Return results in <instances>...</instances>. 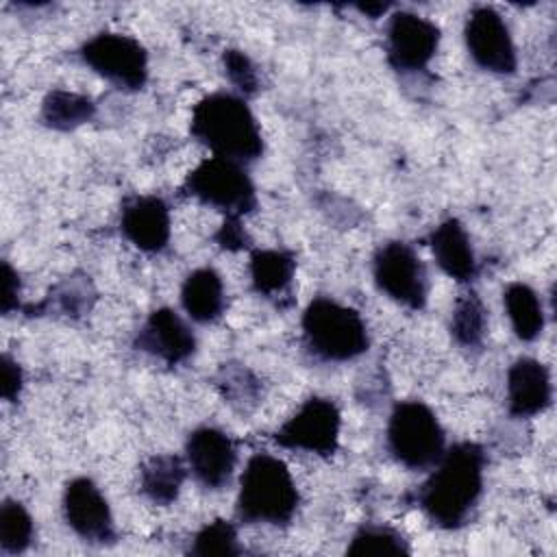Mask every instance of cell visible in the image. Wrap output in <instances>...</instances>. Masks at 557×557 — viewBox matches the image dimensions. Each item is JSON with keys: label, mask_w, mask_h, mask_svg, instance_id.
<instances>
[{"label": "cell", "mask_w": 557, "mask_h": 557, "mask_svg": "<svg viewBox=\"0 0 557 557\" xmlns=\"http://www.w3.org/2000/svg\"><path fill=\"white\" fill-rule=\"evenodd\" d=\"M483 466L485 455L472 442H459L444 450L418 492V503L433 524L459 529L468 522L483 492Z\"/></svg>", "instance_id": "6da1fadb"}, {"label": "cell", "mask_w": 557, "mask_h": 557, "mask_svg": "<svg viewBox=\"0 0 557 557\" xmlns=\"http://www.w3.org/2000/svg\"><path fill=\"white\" fill-rule=\"evenodd\" d=\"M191 135L205 144L213 157L239 165L261 157V128L244 98L215 91L205 96L191 111Z\"/></svg>", "instance_id": "7a4b0ae2"}, {"label": "cell", "mask_w": 557, "mask_h": 557, "mask_svg": "<svg viewBox=\"0 0 557 557\" xmlns=\"http://www.w3.org/2000/svg\"><path fill=\"white\" fill-rule=\"evenodd\" d=\"M298 507V490L287 466L268 453L248 459L239 476L237 516L248 524H287Z\"/></svg>", "instance_id": "3957f363"}, {"label": "cell", "mask_w": 557, "mask_h": 557, "mask_svg": "<svg viewBox=\"0 0 557 557\" xmlns=\"http://www.w3.org/2000/svg\"><path fill=\"white\" fill-rule=\"evenodd\" d=\"M302 335L309 352L324 361H350L370 344L363 318L326 296L313 298L305 309Z\"/></svg>", "instance_id": "277c9868"}, {"label": "cell", "mask_w": 557, "mask_h": 557, "mask_svg": "<svg viewBox=\"0 0 557 557\" xmlns=\"http://www.w3.org/2000/svg\"><path fill=\"white\" fill-rule=\"evenodd\" d=\"M387 448L409 470L433 468L446 450V435L437 416L420 400L394 407L387 422Z\"/></svg>", "instance_id": "5b68a950"}, {"label": "cell", "mask_w": 557, "mask_h": 557, "mask_svg": "<svg viewBox=\"0 0 557 557\" xmlns=\"http://www.w3.org/2000/svg\"><path fill=\"white\" fill-rule=\"evenodd\" d=\"M183 191L215 207L226 218H242L257 205L255 185L246 170L228 159L211 157L200 161L185 178Z\"/></svg>", "instance_id": "8992f818"}, {"label": "cell", "mask_w": 557, "mask_h": 557, "mask_svg": "<svg viewBox=\"0 0 557 557\" xmlns=\"http://www.w3.org/2000/svg\"><path fill=\"white\" fill-rule=\"evenodd\" d=\"M83 61L120 89H141L148 78L146 48L120 33H98L81 48Z\"/></svg>", "instance_id": "52a82bcc"}, {"label": "cell", "mask_w": 557, "mask_h": 557, "mask_svg": "<svg viewBox=\"0 0 557 557\" xmlns=\"http://www.w3.org/2000/svg\"><path fill=\"white\" fill-rule=\"evenodd\" d=\"M374 283L392 300L409 307L422 309L429 294V278L424 263L416 250L405 242L383 244L372 259Z\"/></svg>", "instance_id": "ba28073f"}, {"label": "cell", "mask_w": 557, "mask_h": 557, "mask_svg": "<svg viewBox=\"0 0 557 557\" xmlns=\"http://www.w3.org/2000/svg\"><path fill=\"white\" fill-rule=\"evenodd\" d=\"M342 416L333 400L313 396L300 405V409L278 426L274 442L283 448L305 450L329 457L339 444Z\"/></svg>", "instance_id": "9c48e42d"}, {"label": "cell", "mask_w": 557, "mask_h": 557, "mask_svg": "<svg viewBox=\"0 0 557 557\" xmlns=\"http://www.w3.org/2000/svg\"><path fill=\"white\" fill-rule=\"evenodd\" d=\"M466 48L472 61L492 74H513L518 65L509 26L492 7H474L463 26Z\"/></svg>", "instance_id": "30bf717a"}, {"label": "cell", "mask_w": 557, "mask_h": 557, "mask_svg": "<svg viewBox=\"0 0 557 557\" xmlns=\"http://www.w3.org/2000/svg\"><path fill=\"white\" fill-rule=\"evenodd\" d=\"M440 46V28L411 11H396L387 24V61L398 72L429 65Z\"/></svg>", "instance_id": "8fae6325"}, {"label": "cell", "mask_w": 557, "mask_h": 557, "mask_svg": "<svg viewBox=\"0 0 557 557\" xmlns=\"http://www.w3.org/2000/svg\"><path fill=\"white\" fill-rule=\"evenodd\" d=\"M63 518L67 527L89 544H111L115 540L113 516L98 485L78 476L65 485Z\"/></svg>", "instance_id": "7c38bea8"}, {"label": "cell", "mask_w": 557, "mask_h": 557, "mask_svg": "<svg viewBox=\"0 0 557 557\" xmlns=\"http://www.w3.org/2000/svg\"><path fill=\"white\" fill-rule=\"evenodd\" d=\"M185 459L200 485L220 490L231 481L237 450L224 431L215 426H198L185 442Z\"/></svg>", "instance_id": "4fadbf2b"}, {"label": "cell", "mask_w": 557, "mask_h": 557, "mask_svg": "<svg viewBox=\"0 0 557 557\" xmlns=\"http://www.w3.org/2000/svg\"><path fill=\"white\" fill-rule=\"evenodd\" d=\"M135 346L152 357H159L168 366H176L194 355L196 337L176 311L161 307L148 315L137 333Z\"/></svg>", "instance_id": "5bb4252c"}, {"label": "cell", "mask_w": 557, "mask_h": 557, "mask_svg": "<svg viewBox=\"0 0 557 557\" xmlns=\"http://www.w3.org/2000/svg\"><path fill=\"white\" fill-rule=\"evenodd\" d=\"M122 235L144 252H161L170 242V209L159 196H137L124 205Z\"/></svg>", "instance_id": "9a60e30c"}, {"label": "cell", "mask_w": 557, "mask_h": 557, "mask_svg": "<svg viewBox=\"0 0 557 557\" xmlns=\"http://www.w3.org/2000/svg\"><path fill=\"white\" fill-rule=\"evenodd\" d=\"M553 398L548 368L531 357H520L507 372V405L516 418L542 413Z\"/></svg>", "instance_id": "2e32d148"}, {"label": "cell", "mask_w": 557, "mask_h": 557, "mask_svg": "<svg viewBox=\"0 0 557 557\" xmlns=\"http://www.w3.org/2000/svg\"><path fill=\"white\" fill-rule=\"evenodd\" d=\"M437 265L455 281L466 283L476 274V259L470 246V237L459 220L448 218L433 228L429 237Z\"/></svg>", "instance_id": "e0dca14e"}, {"label": "cell", "mask_w": 557, "mask_h": 557, "mask_svg": "<svg viewBox=\"0 0 557 557\" xmlns=\"http://www.w3.org/2000/svg\"><path fill=\"white\" fill-rule=\"evenodd\" d=\"M181 302L187 315L196 322L207 324L218 320L224 309V285L220 274L213 268L194 270L181 287Z\"/></svg>", "instance_id": "ac0fdd59"}, {"label": "cell", "mask_w": 557, "mask_h": 557, "mask_svg": "<svg viewBox=\"0 0 557 557\" xmlns=\"http://www.w3.org/2000/svg\"><path fill=\"white\" fill-rule=\"evenodd\" d=\"M503 300L516 337L522 342H533L544 329V309L535 289L520 281L509 283Z\"/></svg>", "instance_id": "d6986e66"}, {"label": "cell", "mask_w": 557, "mask_h": 557, "mask_svg": "<svg viewBox=\"0 0 557 557\" xmlns=\"http://www.w3.org/2000/svg\"><path fill=\"white\" fill-rule=\"evenodd\" d=\"M294 270L296 261L285 250H255L250 257L252 287L265 298L285 294L292 285Z\"/></svg>", "instance_id": "ffe728a7"}, {"label": "cell", "mask_w": 557, "mask_h": 557, "mask_svg": "<svg viewBox=\"0 0 557 557\" xmlns=\"http://www.w3.org/2000/svg\"><path fill=\"white\" fill-rule=\"evenodd\" d=\"M185 479V463L176 455H157L139 472L141 492L157 505L176 500Z\"/></svg>", "instance_id": "44dd1931"}, {"label": "cell", "mask_w": 557, "mask_h": 557, "mask_svg": "<svg viewBox=\"0 0 557 557\" xmlns=\"http://www.w3.org/2000/svg\"><path fill=\"white\" fill-rule=\"evenodd\" d=\"M94 113H96V104L91 98L74 91H65V89L50 91L41 104L44 124L57 131H72L89 122Z\"/></svg>", "instance_id": "7402d4cb"}, {"label": "cell", "mask_w": 557, "mask_h": 557, "mask_svg": "<svg viewBox=\"0 0 557 557\" xmlns=\"http://www.w3.org/2000/svg\"><path fill=\"white\" fill-rule=\"evenodd\" d=\"M487 331V311L476 292H463L450 315V333L459 346L476 348L483 344Z\"/></svg>", "instance_id": "603a6c76"}, {"label": "cell", "mask_w": 557, "mask_h": 557, "mask_svg": "<svg viewBox=\"0 0 557 557\" xmlns=\"http://www.w3.org/2000/svg\"><path fill=\"white\" fill-rule=\"evenodd\" d=\"M33 542V518L17 500H4L0 507V546L9 555L24 553Z\"/></svg>", "instance_id": "cb8c5ba5"}, {"label": "cell", "mask_w": 557, "mask_h": 557, "mask_svg": "<svg viewBox=\"0 0 557 557\" xmlns=\"http://www.w3.org/2000/svg\"><path fill=\"white\" fill-rule=\"evenodd\" d=\"M346 553L348 555H405L409 553V546L403 540V535L396 533L394 529L368 524L352 535Z\"/></svg>", "instance_id": "d4e9b609"}, {"label": "cell", "mask_w": 557, "mask_h": 557, "mask_svg": "<svg viewBox=\"0 0 557 557\" xmlns=\"http://www.w3.org/2000/svg\"><path fill=\"white\" fill-rule=\"evenodd\" d=\"M194 555L209 557V555H239L242 548L237 544V531L231 522L226 520H213L205 524L189 548Z\"/></svg>", "instance_id": "484cf974"}, {"label": "cell", "mask_w": 557, "mask_h": 557, "mask_svg": "<svg viewBox=\"0 0 557 557\" xmlns=\"http://www.w3.org/2000/svg\"><path fill=\"white\" fill-rule=\"evenodd\" d=\"M224 70L228 81L244 94V96H252L257 91L259 78H257V70L252 65V61L242 52V50H226L224 57Z\"/></svg>", "instance_id": "4316f807"}, {"label": "cell", "mask_w": 557, "mask_h": 557, "mask_svg": "<svg viewBox=\"0 0 557 557\" xmlns=\"http://www.w3.org/2000/svg\"><path fill=\"white\" fill-rule=\"evenodd\" d=\"M220 387L224 389V398L228 403H244L257 398V379L246 368H222Z\"/></svg>", "instance_id": "83f0119b"}, {"label": "cell", "mask_w": 557, "mask_h": 557, "mask_svg": "<svg viewBox=\"0 0 557 557\" xmlns=\"http://www.w3.org/2000/svg\"><path fill=\"white\" fill-rule=\"evenodd\" d=\"M215 242L226 250H242L244 246H248V237L242 228L239 218H226L220 231L215 233Z\"/></svg>", "instance_id": "f1b7e54d"}, {"label": "cell", "mask_w": 557, "mask_h": 557, "mask_svg": "<svg viewBox=\"0 0 557 557\" xmlns=\"http://www.w3.org/2000/svg\"><path fill=\"white\" fill-rule=\"evenodd\" d=\"M20 389H22V370L9 355H4L2 357V385H0L2 398L13 403L20 396Z\"/></svg>", "instance_id": "f546056e"}, {"label": "cell", "mask_w": 557, "mask_h": 557, "mask_svg": "<svg viewBox=\"0 0 557 557\" xmlns=\"http://www.w3.org/2000/svg\"><path fill=\"white\" fill-rule=\"evenodd\" d=\"M17 294H20L17 274L4 261L2 263V313H9L13 307H17Z\"/></svg>", "instance_id": "4dcf8cb0"}, {"label": "cell", "mask_w": 557, "mask_h": 557, "mask_svg": "<svg viewBox=\"0 0 557 557\" xmlns=\"http://www.w3.org/2000/svg\"><path fill=\"white\" fill-rule=\"evenodd\" d=\"M357 9H359L361 13H366V15L379 17L381 13H385V11H387V4H359Z\"/></svg>", "instance_id": "1f68e13d"}]
</instances>
